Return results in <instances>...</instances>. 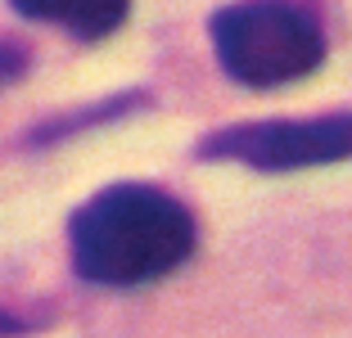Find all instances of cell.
<instances>
[{
  "label": "cell",
  "mask_w": 352,
  "mask_h": 338,
  "mask_svg": "<svg viewBox=\"0 0 352 338\" xmlns=\"http://www.w3.org/2000/svg\"><path fill=\"white\" fill-rule=\"evenodd\" d=\"M68 244L82 280L104 289H135L190 262L199 225L195 212L167 190L126 181L77 207L68 221Z\"/></svg>",
  "instance_id": "1"
},
{
  "label": "cell",
  "mask_w": 352,
  "mask_h": 338,
  "mask_svg": "<svg viewBox=\"0 0 352 338\" xmlns=\"http://www.w3.org/2000/svg\"><path fill=\"white\" fill-rule=\"evenodd\" d=\"M217 63L230 82L271 91L321 68L325 32L316 14L298 0H239L208 23Z\"/></svg>",
  "instance_id": "2"
},
{
  "label": "cell",
  "mask_w": 352,
  "mask_h": 338,
  "mask_svg": "<svg viewBox=\"0 0 352 338\" xmlns=\"http://www.w3.org/2000/svg\"><path fill=\"white\" fill-rule=\"evenodd\" d=\"M208 163H244L258 172H298L352 158V113L325 117H280V122H239L199 140Z\"/></svg>",
  "instance_id": "3"
},
{
  "label": "cell",
  "mask_w": 352,
  "mask_h": 338,
  "mask_svg": "<svg viewBox=\"0 0 352 338\" xmlns=\"http://www.w3.org/2000/svg\"><path fill=\"white\" fill-rule=\"evenodd\" d=\"M10 5L36 23H54V27L73 32L82 41H104L131 14V0H10Z\"/></svg>",
  "instance_id": "4"
},
{
  "label": "cell",
  "mask_w": 352,
  "mask_h": 338,
  "mask_svg": "<svg viewBox=\"0 0 352 338\" xmlns=\"http://www.w3.org/2000/svg\"><path fill=\"white\" fill-rule=\"evenodd\" d=\"M23 72H28V50L19 41H0V86L19 82Z\"/></svg>",
  "instance_id": "5"
},
{
  "label": "cell",
  "mask_w": 352,
  "mask_h": 338,
  "mask_svg": "<svg viewBox=\"0 0 352 338\" xmlns=\"http://www.w3.org/2000/svg\"><path fill=\"white\" fill-rule=\"evenodd\" d=\"M10 329H19V320H10V316H0V334H10Z\"/></svg>",
  "instance_id": "6"
}]
</instances>
